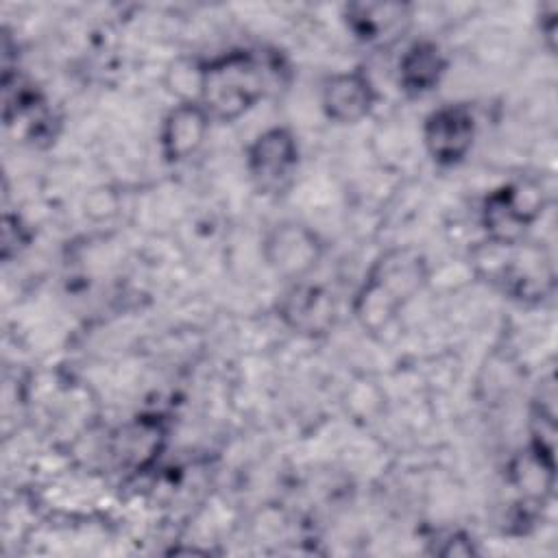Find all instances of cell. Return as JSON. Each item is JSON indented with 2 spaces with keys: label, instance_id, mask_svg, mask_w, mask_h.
Wrapping results in <instances>:
<instances>
[{
  "label": "cell",
  "instance_id": "6da1fadb",
  "mask_svg": "<svg viewBox=\"0 0 558 558\" xmlns=\"http://www.w3.org/2000/svg\"><path fill=\"white\" fill-rule=\"evenodd\" d=\"M268 63L248 48L222 52L196 68V100L216 122H233L268 92Z\"/></svg>",
  "mask_w": 558,
  "mask_h": 558
},
{
  "label": "cell",
  "instance_id": "7a4b0ae2",
  "mask_svg": "<svg viewBox=\"0 0 558 558\" xmlns=\"http://www.w3.org/2000/svg\"><path fill=\"white\" fill-rule=\"evenodd\" d=\"M427 262L416 248H390L368 268L353 303L364 329H386L425 286Z\"/></svg>",
  "mask_w": 558,
  "mask_h": 558
},
{
  "label": "cell",
  "instance_id": "3957f363",
  "mask_svg": "<svg viewBox=\"0 0 558 558\" xmlns=\"http://www.w3.org/2000/svg\"><path fill=\"white\" fill-rule=\"evenodd\" d=\"M545 205L543 187L514 181L493 190L482 205V227L490 244H519Z\"/></svg>",
  "mask_w": 558,
  "mask_h": 558
},
{
  "label": "cell",
  "instance_id": "277c9868",
  "mask_svg": "<svg viewBox=\"0 0 558 558\" xmlns=\"http://www.w3.org/2000/svg\"><path fill=\"white\" fill-rule=\"evenodd\" d=\"M477 133V120L466 102H447L434 109L423 122V146L432 161L451 168L471 153Z\"/></svg>",
  "mask_w": 558,
  "mask_h": 558
},
{
  "label": "cell",
  "instance_id": "5b68a950",
  "mask_svg": "<svg viewBox=\"0 0 558 558\" xmlns=\"http://www.w3.org/2000/svg\"><path fill=\"white\" fill-rule=\"evenodd\" d=\"M323 251L325 244L318 233L292 220L275 225L262 244L264 259L272 272L290 281L305 279L320 262Z\"/></svg>",
  "mask_w": 558,
  "mask_h": 558
},
{
  "label": "cell",
  "instance_id": "8992f818",
  "mask_svg": "<svg viewBox=\"0 0 558 558\" xmlns=\"http://www.w3.org/2000/svg\"><path fill=\"white\" fill-rule=\"evenodd\" d=\"M299 163V142L288 126H270L246 146V172L259 192H277Z\"/></svg>",
  "mask_w": 558,
  "mask_h": 558
},
{
  "label": "cell",
  "instance_id": "52a82bcc",
  "mask_svg": "<svg viewBox=\"0 0 558 558\" xmlns=\"http://www.w3.org/2000/svg\"><path fill=\"white\" fill-rule=\"evenodd\" d=\"M166 442L168 425L163 416L150 412L120 425L111 436L109 453L120 469L144 473L159 460Z\"/></svg>",
  "mask_w": 558,
  "mask_h": 558
},
{
  "label": "cell",
  "instance_id": "ba28073f",
  "mask_svg": "<svg viewBox=\"0 0 558 558\" xmlns=\"http://www.w3.org/2000/svg\"><path fill=\"white\" fill-rule=\"evenodd\" d=\"M211 118L196 98H183L163 116L159 129V153L166 163H183L194 157L207 140Z\"/></svg>",
  "mask_w": 558,
  "mask_h": 558
},
{
  "label": "cell",
  "instance_id": "9c48e42d",
  "mask_svg": "<svg viewBox=\"0 0 558 558\" xmlns=\"http://www.w3.org/2000/svg\"><path fill=\"white\" fill-rule=\"evenodd\" d=\"M377 98L379 94L371 76L362 68H355L325 78L320 109L336 124H357L375 109Z\"/></svg>",
  "mask_w": 558,
  "mask_h": 558
},
{
  "label": "cell",
  "instance_id": "30bf717a",
  "mask_svg": "<svg viewBox=\"0 0 558 558\" xmlns=\"http://www.w3.org/2000/svg\"><path fill=\"white\" fill-rule=\"evenodd\" d=\"M342 17L357 41L384 46L405 33L412 11L405 2H351L344 7Z\"/></svg>",
  "mask_w": 558,
  "mask_h": 558
},
{
  "label": "cell",
  "instance_id": "8fae6325",
  "mask_svg": "<svg viewBox=\"0 0 558 558\" xmlns=\"http://www.w3.org/2000/svg\"><path fill=\"white\" fill-rule=\"evenodd\" d=\"M277 312L290 329L305 336L325 333L336 320V303L331 294L320 286L307 283L305 279L294 281L283 292Z\"/></svg>",
  "mask_w": 558,
  "mask_h": 558
},
{
  "label": "cell",
  "instance_id": "7c38bea8",
  "mask_svg": "<svg viewBox=\"0 0 558 558\" xmlns=\"http://www.w3.org/2000/svg\"><path fill=\"white\" fill-rule=\"evenodd\" d=\"M447 57L442 48L432 39L412 41L397 65V83L399 89L412 98L425 96L438 87L447 72Z\"/></svg>",
  "mask_w": 558,
  "mask_h": 558
}]
</instances>
